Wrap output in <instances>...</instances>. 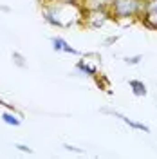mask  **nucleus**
<instances>
[{
	"instance_id": "nucleus-8",
	"label": "nucleus",
	"mask_w": 157,
	"mask_h": 159,
	"mask_svg": "<svg viewBox=\"0 0 157 159\" xmlns=\"http://www.w3.org/2000/svg\"><path fill=\"white\" fill-rule=\"evenodd\" d=\"M22 116L16 114L15 110H9V112H4L2 114V121L6 123V125H9V127H20V123H22Z\"/></svg>"
},
{
	"instance_id": "nucleus-15",
	"label": "nucleus",
	"mask_w": 157,
	"mask_h": 159,
	"mask_svg": "<svg viewBox=\"0 0 157 159\" xmlns=\"http://www.w3.org/2000/svg\"><path fill=\"white\" fill-rule=\"evenodd\" d=\"M118 42V36L114 34V36H108V38H105V45H112V43H116Z\"/></svg>"
},
{
	"instance_id": "nucleus-14",
	"label": "nucleus",
	"mask_w": 157,
	"mask_h": 159,
	"mask_svg": "<svg viewBox=\"0 0 157 159\" xmlns=\"http://www.w3.org/2000/svg\"><path fill=\"white\" fill-rule=\"evenodd\" d=\"M63 148L65 150H69V152H78V154H83V148H78V147H72V145H63Z\"/></svg>"
},
{
	"instance_id": "nucleus-11",
	"label": "nucleus",
	"mask_w": 157,
	"mask_h": 159,
	"mask_svg": "<svg viewBox=\"0 0 157 159\" xmlns=\"http://www.w3.org/2000/svg\"><path fill=\"white\" fill-rule=\"evenodd\" d=\"M127 65H139L141 61H143V54H136V56H127V58L123 60Z\"/></svg>"
},
{
	"instance_id": "nucleus-4",
	"label": "nucleus",
	"mask_w": 157,
	"mask_h": 159,
	"mask_svg": "<svg viewBox=\"0 0 157 159\" xmlns=\"http://www.w3.org/2000/svg\"><path fill=\"white\" fill-rule=\"evenodd\" d=\"M51 43H52V49L56 51V52H67V54H74V56L79 54V51H76L74 47H70L61 36H52L51 38Z\"/></svg>"
},
{
	"instance_id": "nucleus-7",
	"label": "nucleus",
	"mask_w": 157,
	"mask_h": 159,
	"mask_svg": "<svg viewBox=\"0 0 157 159\" xmlns=\"http://www.w3.org/2000/svg\"><path fill=\"white\" fill-rule=\"evenodd\" d=\"M139 20L143 22V25H146L148 29H155L157 31V9L143 13V16H141Z\"/></svg>"
},
{
	"instance_id": "nucleus-16",
	"label": "nucleus",
	"mask_w": 157,
	"mask_h": 159,
	"mask_svg": "<svg viewBox=\"0 0 157 159\" xmlns=\"http://www.w3.org/2000/svg\"><path fill=\"white\" fill-rule=\"evenodd\" d=\"M58 2H65V4H79L81 0H58Z\"/></svg>"
},
{
	"instance_id": "nucleus-2",
	"label": "nucleus",
	"mask_w": 157,
	"mask_h": 159,
	"mask_svg": "<svg viewBox=\"0 0 157 159\" xmlns=\"http://www.w3.org/2000/svg\"><path fill=\"white\" fill-rule=\"evenodd\" d=\"M112 18L110 11L108 9H88V11H83V20L81 24L88 27V29H99L107 24L108 20Z\"/></svg>"
},
{
	"instance_id": "nucleus-1",
	"label": "nucleus",
	"mask_w": 157,
	"mask_h": 159,
	"mask_svg": "<svg viewBox=\"0 0 157 159\" xmlns=\"http://www.w3.org/2000/svg\"><path fill=\"white\" fill-rule=\"evenodd\" d=\"M143 2L145 0H112L110 4V15L116 20H130L141 18L143 15Z\"/></svg>"
},
{
	"instance_id": "nucleus-3",
	"label": "nucleus",
	"mask_w": 157,
	"mask_h": 159,
	"mask_svg": "<svg viewBox=\"0 0 157 159\" xmlns=\"http://www.w3.org/2000/svg\"><path fill=\"white\" fill-rule=\"evenodd\" d=\"M101 112H103V114H110V116H114V118L121 119L125 125H128V127H132V129H136V130H141V132H150V127H148V125H145V123H139V121H134V119L127 118V116H123V114H121V112H118V110L101 109Z\"/></svg>"
},
{
	"instance_id": "nucleus-12",
	"label": "nucleus",
	"mask_w": 157,
	"mask_h": 159,
	"mask_svg": "<svg viewBox=\"0 0 157 159\" xmlns=\"http://www.w3.org/2000/svg\"><path fill=\"white\" fill-rule=\"evenodd\" d=\"M157 9V0H145L143 2V13L146 11H155ZM143 16V15H141Z\"/></svg>"
},
{
	"instance_id": "nucleus-13",
	"label": "nucleus",
	"mask_w": 157,
	"mask_h": 159,
	"mask_svg": "<svg viewBox=\"0 0 157 159\" xmlns=\"http://www.w3.org/2000/svg\"><path fill=\"white\" fill-rule=\"evenodd\" d=\"M15 148L20 150V152H25V154H33V150H31L27 145H22V143H15Z\"/></svg>"
},
{
	"instance_id": "nucleus-17",
	"label": "nucleus",
	"mask_w": 157,
	"mask_h": 159,
	"mask_svg": "<svg viewBox=\"0 0 157 159\" xmlns=\"http://www.w3.org/2000/svg\"><path fill=\"white\" fill-rule=\"evenodd\" d=\"M0 103H2V105H7V103H4V101H2V99H0Z\"/></svg>"
},
{
	"instance_id": "nucleus-10",
	"label": "nucleus",
	"mask_w": 157,
	"mask_h": 159,
	"mask_svg": "<svg viewBox=\"0 0 157 159\" xmlns=\"http://www.w3.org/2000/svg\"><path fill=\"white\" fill-rule=\"evenodd\" d=\"M11 58H13V63H15L16 67H20V69H25V67H27V61H25V58L20 54L18 51H13Z\"/></svg>"
},
{
	"instance_id": "nucleus-9",
	"label": "nucleus",
	"mask_w": 157,
	"mask_h": 159,
	"mask_svg": "<svg viewBox=\"0 0 157 159\" xmlns=\"http://www.w3.org/2000/svg\"><path fill=\"white\" fill-rule=\"evenodd\" d=\"M76 70H79L81 74H87V76H96L98 74V69L92 67V65H88L87 61H83V60H79L78 63H76Z\"/></svg>"
},
{
	"instance_id": "nucleus-5",
	"label": "nucleus",
	"mask_w": 157,
	"mask_h": 159,
	"mask_svg": "<svg viewBox=\"0 0 157 159\" xmlns=\"http://www.w3.org/2000/svg\"><path fill=\"white\" fill-rule=\"evenodd\" d=\"M112 4V0H81L79 6L83 11L88 9H108Z\"/></svg>"
},
{
	"instance_id": "nucleus-6",
	"label": "nucleus",
	"mask_w": 157,
	"mask_h": 159,
	"mask_svg": "<svg viewBox=\"0 0 157 159\" xmlns=\"http://www.w3.org/2000/svg\"><path fill=\"white\" fill-rule=\"evenodd\" d=\"M128 87L132 89V94L137 96V98H145V96L148 94L146 85H145L141 80H130V81H128Z\"/></svg>"
}]
</instances>
